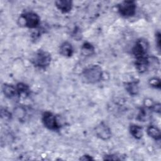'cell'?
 <instances>
[{"instance_id": "6da1fadb", "label": "cell", "mask_w": 161, "mask_h": 161, "mask_svg": "<svg viewBox=\"0 0 161 161\" xmlns=\"http://www.w3.org/2000/svg\"><path fill=\"white\" fill-rule=\"evenodd\" d=\"M103 72L98 65H93L86 68L81 74L82 80L87 84H95L99 82L103 77Z\"/></svg>"}, {"instance_id": "7a4b0ae2", "label": "cell", "mask_w": 161, "mask_h": 161, "mask_svg": "<svg viewBox=\"0 0 161 161\" xmlns=\"http://www.w3.org/2000/svg\"><path fill=\"white\" fill-rule=\"evenodd\" d=\"M52 60V57L50 53L43 50L36 51L31 56L30 61L36 67L40 69H45L47 67Z\"/></svg>"}, {"instance_id": "3957f363", "label": "cell", "mask_w": 161, "mask_h": 161, "mask_svg": "<svg viewBox=\"0 0 161 161\" xmlns=\"http://www.w3.org/2000/svg\"><path fill=\"white\" fill-rule=\"evenodd\" d=\"M20 24L29 28H36L40 23L39 16L33 12H26L20 16Z\"/></svg>"}, {"instance_id": "277c9868", "label": "cell", "mask_w": 161, "mask_h": 161, "mask_svg": "<svg viewBox=\"0 0 161 161\" xmlns=\"http://www.w3.org/2000/svg\"><path fill=\"white\" fill-rule=\"evenodd\" d=\"M117 8L121 16L128 18L136 13V4L133 1H124L118 4Z\"/></svg>"}, {"instance_id": "5b68a950", "label": "cell", "mask_w": 161, "mask_h": 161, "mask_svg": "<svg viewBox=\"0 0 161 161\" xmlns=\"http://www.w3.org/2000/svg\"><path fill=\"white\" fill-rule=\"evenodd\" d=\"M42 120L44 126L50 130H58L60 127L58 122L57 116L52 112H44L42 114Z\"/></svg>"}, {"instance_id": "8992f818", "label": "cell", "mask_w": 161, "mask_h": 161, "mask_svg": "<svg viewBox=\"0 0 161 161\" xmlns=\"http://www.w3.org/2000/svg\"><path fill=\"white\" fill-rule=\"evenodd\" d=\"M148 49V43L147 40L138 39L132 48V53L136 58L147 56Z\"/></svg>"}, {"instance_id": "52a82bcc", "label": "cell", "mask_w": 161, "mask_h": 161, "mask_svg": "<svg viewBox=\"0 0 161 161\" xmlns=\"http://www.w3.org/2000/svg\"><path fill=\"white\" fill-rule=\"evenodd\" d=\"M94 130L96 135L103 140H108L111 136V128L104 122L99 123Z\"/></svg>"}, {"instance_id": "ba28073f", "label": "cell", "mask_w": 161, "mask_h": 161, "mask_svg": "<svg viewBox=\"0 0 161 161\" xmlns=\"http://www.w3.org/2000/svg\"><path fill=\"white\" fill-rule=\"evenodd\" d=\"M135 67L138 72L140 73H143L148 70L150 65V60L147 56L142 57L136 58L135 62Z\"/></svg>"}, {"instance_id": "9c48e42d", "label": "cell", "mask_w": 161, "mask_h": 161, "mask_svg": "<svg viewBox=\"0 0 161 161\" xmlns=\"http://www.w3.org/2000/svg\"><path fill=\"white\" fill-rule=\"evenodd\" d=\"M55 6L63 13H67L71 11L73 3L70 0H59L55 2Z\"/></svg>"}, {"instance_id": "30bf717a", "label": "cell", "mask_w": 161, "mask_h": 161, "mask_svg": "<svg viewBox=\"0 0 161 161\" xmlns=\"http://www.w3.org/2000/svg\"><path fill=\"white\" fill-rule=\"evenodd\" d=\"M60 54L65 57H70L73 55L74 49L70 43L68 42H63L59 48Z\"/></svg>"}, {"instance_id": "8fae6325", "label": "cell", "mask_w": 161, "mask_h": 161, "mask_svg": "<svg viewBox=\"0 0 161 161\" xmlns=\"http://www.w3.org/2000/svg\"><path fill=\"white\" fill-rule=\"evenodd\" d=\"M2 90L4 95L8 98H13L18 95L16 86L9 84H4L2 86Z\"/></svg>"}, {"instance_id": "7c38bea8", "label": "cell", "mask_w": 161, "mask_h": 161, "mask_svg": "<svg viewBox=\"0 0 161 161\" xmlns=\"http://www.w3.org/2000/svg\"><path fill=\"white\" fill-rule=\"evenodd\" d=\"M16 87L17 89L18 95L19 97H25L29 96L30 93V89L27 84L23 82H19L16 84Z\"/></svg>"}, {"instance_id": "4fadbf2b", "label": "cell", "mask_w": 161, "mask_h": 161, "mask_svg": "<svg viewBox=\"0 0 161 161\" xmlns=\"http://www.w3.org/2000/svg\"><path fill=\"white\" fill-rule=\"evenodd\" d=\"M147 133L148 135L157 141L160 140V131L158 128L154 125H150L147 128Z\"/></svg>"}, {"instance_id": "5bb4252c", "label": "cell", "mask_w": 161, "mask_h": 161, "mask_svg": "<svg viewBox=\"0 0 161 161\" xmlns=\"http://www.w3.org/2000/svg\"><path fill=\"white\" fill-rule=\"evenodd\" d=\"M125 89L130 94L133 96L136 95L139 91L138 82L136 81L127 82L125 84Z\"/></svg>"}, {"instance_id": "9a60e30c", "label": "cell", "mask_w": 161, "mask_h": 161, "mask_svg": "<svg viewBox=\"0 0 161 161\" xmlns=\"http://www.w3.org/2000/svg\"><path fill=\"white\" fill-rule=\"evenodd\" d=\"M130 133L135 139H140L143 136L142 128L137 125H131L130 126Z\"/></svg>"}, {"instance_id": "2e32d148", "label": "cell", "mask_w": 161, "mask_h": 161, "mask_svg": "<svg viewBox=\"0 0 161 161\" xmlns=\"http://www.w3.org/2000/svg\"><path fill=\"white\" fill-rule=\"evenodd\" d=\"M80 51L82 55L91 56L94 53V47L91 43L84 42L80 48Z\"/></svg>"}, {"instance_id": "e0dca14e", "label": "cell", "mask_w": 161, "mask_h": 161, "mask_svg": "<svg viewBox=\"0 0 161 161\" xmlns=\"http://www.w3.org/2000/svg\"><path fill=\"white\" fill-rule=\"evenodd\" d=\"M151 111V109L148 107L145 106V108H142L139 111L137 119L142 121H146L150 118Z\"/></svg>"}, {"instance_id": "ac0fdd59", "label": "cell", "mask_w": 161, "mask_h": 161, "mask_svg": "<svg viewBox=\"0 0 161 161\" xmlns=\"http://www.w3.org/2000/svg\"><path fill=\"white\" fill-rule=\"evenodd\" d=\"M149 84L150 85V86L155 87V88H157V89H160V80L159 78L157 77H152L150 79H149Z\"/></svg>"}, {"instance_id": "d6986e66", "label": "cell", "mask_w": 161, "mask_h": 161, "mask_svg": "<svg viewBox=\"0 0 161 161\" xmlns=\"http://www.w3.org/2000/svg\"><path fill=\"white\" fill-rule=\"evenodd\" d=\"M1 118H4L5 120H9L11 118V113L8 110H6V109H1Z\"/></svg>"}, {"instance_id": "ffe728a7", "label": "cell", "mask_w": 161, "mask_h": 161, "mask_svg": "<svg viewBox=\"0 0 161 161\" xmlns=\"http://www.w3.org/2000/svg\"><path fill=\"white\" fill-rule=\"evenodd\" d=\"M104 160H121V158L119 157V156H118L117 155L115 154H111V155H105Z\"/></svg>"}, {"instance_id": "44dd1931", "label": "cell", "mask_w": 161, "mask_h": 161, "mask_svg": "<svg viewBox=\"0 0 161 161\" xmlns=\"http://www.w3.org/2000/svg\"><path fill=\"white\" fill-rule=\"evenodd\" d=\"M155 43L158 49L160 50V33L159 31L156 33L155 35Z\"/></svg>"}, {"instance_id": "7402d4cb", "label": "cell", "mask_w": 161, "mask_h": 161, "mask_svg": "<svg viewBox=\"0 0 161 161\" xmlns=\"http://www.w3.org/2000/svg\"><path fill=\"white\" fill-rule=\"evenodd\" d=\"M80 160H94V158L89 155H84L80 158Z\"/></svg>"}]
</instances>
